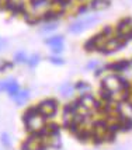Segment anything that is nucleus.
<instances>
[{"label": "nucleus", "mask_w": 132, "mask_h": 150, "mask_svg": "<svg viewBox=\"0 0 132 150\" xmlns=\"http://www.w3.org/2000/svg\"><path fill=\"white\" fill-rule=\"evenodd\" d=\"M77 88L83 93L84 90H89V84H86V83H83V81H82V83H79V84H77Z\"/></svg>", "instance_id": "26"}, {"label": "nucleus", "mask_w": 132, "mask_h": 150, "mask_svg": "<svg viewBox=\"0 0 132 150\" xmlns=\"http://www.w3.org/2000/svg\"><path fill=\"white\" fill-rule=\"evenodd\" d=\"M27 122V126H28V131L31 132H41L45 126V122H44V118L40 117V115H35V117L30 118Z\"/></svg>", "instance_id": "4"}, {"label": "nucleus", "mask_w": 132, "mask_h": 150, "mask_svg": "<svg viewBox=\"0 0 132 150\" xmlns=\"http://www.w3.org/2000/svg\"><path fill=\"white\" fill-rule=\"evenodd\" d=\"M49 144H51L52 147H55V149H58V147H59V146H60V139L58 137V135H52Z\"/></svg>", "instance_id": "19"}, {"label": "nucleus", "mask_w": 132, "mask_h": 150, "mask_svg": "<svg viewBox=\"0 0 132 150\" xmlns=\"http://www.w3.org/2000/svg\"><path fill=\"white\" fill-rule=\"evenodd\" d=\"M16 60H17V62H27L28 59H27V56L24 55V53L20 52V53H17V55H16Z\"/></svg>", "instance_id": "23"}, {"label": "nucleus", "mask_w": 132, "mask_h": 150, "mask_svg": "<svg viewBox=\"0 0 132 150\" xmlns=\"http://www.w3.org/2000/svg\"><path fill=\"white\" fill-rule=\"evenodd\" d=\"M9 67H11V63H4V65H1V66H0V70L3 72L4 69H9Z\"/></svg>", "instance_id": "30"}, {"label": "nucleus", "mask_w": 132, "mask_h": 150, "mask_svg": "<svg viewBox=\"0 0 132 150\" xmlns=\"http://www.w3.org/2000/svg\"><path fill=\"white\" fill-rule=\"evenodd\" d=\"M97 21H99V18L94 17V16L83 17V18L75 21L72 25L69 27V31H70L72 34H80V33H83V31H86L87 28H90L93 24H96Z\"/></svg>", "instance_id": "1"}, {"label": "nucleus", "mask_w": 132, "mask_h": 150, "mask_svg": "<svg viewBox=\"0 0 132 150\" xmlns=\"http://www.w3.org/2000/svg\"><path fill=\"white\" fill-rule=\"evenodd\" d=\"M42 140L41 137L33 136L27 140L26 143L23 144V150H42Z\"/></svg>", "instance_id": "5"}, {"label": "nucleus", "mask_w": 132, "mask_h": 150, "mask_svg": "<svg viewBox=\"0 0 132 150\" xmlns=\"http://www.w3.org/2000/svg\"><path fill=\"white\" fill-rule=\"evenodd\" d=\"M128 66H129V63L126 60H121V62H117V63L111 65V69L117 70V72H124V70H126Z\"/></svg>", "instance_id": "13"}, {"label": "nucleus", "mask_w": 132, "mask_h": 150, "mask_svg": "<svg viewBox=\"0 0 132 150\" xmlns=\"http://www.w3.org/2000/svg\"><path fill=\"white\" fill-rule=\"evenodd\" d=\"M46 132H48V135H56V133L59 132V126H58V125H55V124L48 125Z\"/></svg>", "instance_id": "18"}, {"label": "nucleus", "mask_w": 132, "mask_h": 150, "mask_svg": "<svg viewBox=\"0 0 132 150\" xmlns=\"http://www.w3.org/2000/svg\"><path fill=\"white\" fill-rule=\"evenodd\" d=\"M80 103H82V107L90 110V108H93V107L96 105V100H94V97L90 96V94H84L83 97L80 98Z\"/></svg>", "instance_id": "10"}, {"label": "nucleus", "mask_w": 132, "mask_h": 150, "mask_svg": "<svg viewBox=\"0 0 132 150\" xmlns=\"http://www.w3.org/2000/svg\"><path fill=\"white\" fill-rule=\"evenodd\" d=\"M11 97L14 98V101H16L17 104L21 105L28 100V91H17L14 96H11Z\"/></svg>", "instance_id": "12"}, {"label": "nucleus", "mask_w": 132, "mask_h": 150, "mask_svg": "<svg viewBox=\"0 0 132 150\" xmlns=\"http://www.w3.org/2000/svg\"><path fill=\"white\" fill-rule=\"evenodd\" d=\"M84 48H86L87 51H93V49H96V45H94V41L93 39H90V41H87L86 45H84Z\"/></svg>", "instance_id": "24"}, {"label": "nucleus", "mask_w": 132, "mask_h": 150, "mask_svg": "<svg viewBox=\"0 0 132 150\" xmlns=\"http://www.w3.org/2000/svg\"><path fill=\"white\" fill-rule=\"evenodd\" d=\"M118 33L121 35H125V37H129L132 34V20H124L118 24Z\"/></svg>", "instance_id": "8"}, {"label": "nucleus", "mask_w": 132, "mask_h": 150, "mask_svg": "<svg viewBox=\"0 0 132 150\" xmlns=\"http://www.w3.org/2000/svg\"><path fill=\"white\" fill-rule=\"evenodd\" d=\"M103 87L114 94V93L122 90V88L125 87V83H124L122 79L117 77V76H108V77H106L103 80Z\"/></svg>", "instance_id": "2"}, {"label": "nucleus", "mask_w": 132, "mask_h": 150, "mask_svg": "<svg viewBox=\"0 0 132 150\" xmlns=\"http://www.w3.org/2000/svg\"><path fill=\"white\" fill-rule=\"evenodd\" d=\"M35 115H38V108H30V110L24 114V121H28L30 118L35 117Z\"/></svg>", "instance_id": "17"}, {"label": "nucleus", "mask_w": 132, "mask_h": 150, "mask_svg": "<svg viewBox=\"0 0 132 150\" xmlns=\"http://www.w3.org/2000/svg\"><path fill=\"white\" fill-rule=\"evenodd\" d=\"M3 45H4V41H3V39L0 38V49H1V48H3Z\"/></svg>", "instance_id": "31"}, {"label": "nucleus", "mask_w": 132, "mask_h": 150, "mask_svg": "<svg viewBox=\"0 0 132 150\" xmlns=\"http://www.w3.org/2000/svg\"><path fill=\"white\" fill-rule=\"evenodd\" d=\"M27 62H28L31 66H35L38 62H40V56H38V55H34V56H31V59H28Z\"/></svg>", "instance_id": "21"}, {"label": "nucleus", "mask_w": 132, "mask_h": 150, "mask_svg": "<svg viewBox=\"0 0 132 150\" xmlns=\"http://www.w3.org/2000/svg\"><path fill=\"white\" fill-rule=\"evenodd\" d=\"M31 4H33L34 10H41V8H45L49 1L48 0H31Z\"/></svg>", "instance_id": "14"}, {"label": "nucleus", "mask_w": 132, "mask_h": 150, "mask_svg": "<svg viewBox=\"0 0 132 150\" xmlns=\"http://www.w3.org/2000/svg\"><path fill=\"white\" fill-rule=\"evenodd\" d=\"M107 131H108V128H107L106 122H103V121L97 122V124L93 126V133H94V136H96V137L104 136Z\"/></svg>", "instance_id": "9"}, {"label": "nucleus", "mask_w": 132, "mask_h": 150, "mask_svg": "<svg viewBox=\"0 0 132 150\" xmlns=\"http://www.w3.org/2000/svg\"><path fill=\"white\" fill-rule=\"evenodd\" d=\"M26 18H27V21H28L30 24H34V23H37V21H38L37 17H31L30 14H26Z\"/></svg>", "instance_id": "27"}, {"label": "nucleus", "mask_w": 132, "mask_h": 150, "mask_svg": "<svg viewBox=\"0 0 132 150\" xmlns=\"http://www.w3.org/2000/svg\"><path fill=\"white\" fill-rule=\"evenodd\" d=\"M90 3L93 10H104L110 6V0H92Z\"/></svg>", "instance_id": "11"}, {"label": "nucleus", "mask_w": 132, "mask_h": 150, "mask_svg": "<svg viewBox=\"0 0 132 150\" xmlns=\"http://www.w3.org/2000/svg\"><path fill=\"white\" fill-rule=\"evenodd\" d=\"M38 112L45 115V117H52L53 114L56 112V103L53 100H45L42 101L38 107Z\"/></svg>", "instance_id": "3"}, {"label": "nucleus", "mask_w": 132, "mask_h": 150, "mask_svg": "<svg viewBox=\"0 0 132 150\" xmlns=\"http://www.w3.org/2000/svg\"><path fill=\"white\" fill-rule=\"evenodd\" d=\"M45 42L48 44V45H51V46L62 45V44H63V37H60V35H56V37H52V38H48Z\"/></svg>", "instance_id": "15"}, {"label": "nucleus", "mask_w": 132, "mask_h": 150, "mask_svg": "<svg viewBox=\"0 0 132 150\" xmlns=\"http://www.w3.org/2000/svg\"><path fill=\"white\" fill-rule=\"evenodd\" d=\"M119 126H121V129H124V131H129V129H132V121L129 118H124L122 122L119 124Z\"/></svg>", "instance_id": "16"}, {"label": "nucleus", "mask_w": 132, "mask_h": 150, "mask_svg": "<svg viewBox=\"0 0 132 150\" xmlns=\"http://www.w3.org/2000/svg\"><path fill=\"white\" fill-rule=\"evenodd\" d=\"M80 1H87V0H80ZM90 1H92V0H90Z\"/></svg>", "instance_id": "32"}, {"label": "nucleus", "mask_w": 132, "mask_h": 150, "mask_svg": "<svg viewBox=\"0 0 132 150\" xmlns=\"http://www.w3.org/2000/svg\"><path fill=\"white\" fill-rule=\"evenodd\" d=\"M0 90H6V91H9L10 96H14L16 93L18 91V84H17L16 80L9 79V80H6V81L0 83Z\"/></svg>", "instance_id": "7"}, {"label": "nucleus", "mask_w": 132, "mask_h": 150, "mask_svg": "<svg viewBox=\"0 0 132 150\" xmlns=\"http://www.w3.org/2000/svg\"><path fill=\"white\" fill-rule=\"evenodd\" d=\"M51 62H52V63H55V65H62V63H63V59H60V58H51Z\"/></svg>", "instance_id": "29"}, {"label": "nucleus", "mask_w": 132, "mask_h": 150, "mask_svg": "<svg viewBox=\"0 0 132 150\" xmlns=\"http://www.w3.org/2000/svg\"><path fill=\"white\" fill-rule=\"evenodd\" d=\"M1 143L4 144V146H7V147L10 146V140H9V136H7L6 133H3V135H1Z\"/></svg>", "instance_id": "25"}, {"label": "nucleus", "mask_w": 132, "mask_h": 150, "mask_svg": "<svg viewBox=\"0 0 132 150\" xmlns=\"http://www.w3.org/2000/svg\"><path fill=\"white\" fill-rule=\"evenodd\" d=\"M122 45H124V41H122V39H119V38L110 39V41H107L106 42V45L103 46V49H101V51H103V52L110 53V52H114V51L119 49Z\"/></svg>", "instance_id": "6"}, {"label": "nucleus", "mask_w": 132, "mask_h": 150, "mask_svg": "<svg viewBox=\"0 0 132 150\" xmlns=\"http://www.w3.org/2000/svg\"><path fill=\"white\" fill-rule=\"evenodd\" d=\"M62 91H63V96L65 97H69V96H72V87L70 84H65L62 87Z\"/></svg>", "instance_id": "20"}, {"label": "nucleus", "mask_w": 132, "mask_h": 150, "mask_svg": "<svg viewBox=\"0 0 132 150\" xmlns=\"http://www.w3.org/2000/svg\"><path fill=\"white\" fill-rule=\"evenodd\" d=\"M55 28H56V24L52 23V24H48V25L42 27V28H41V31H42V33H46V31H52V30H55Z\"/></svg>", "instance_id": "22"}, {"label": "nucleus", "mask_w": 132, "mask_h": 150, "mask_svg": "<svg viewBox=\"0 0 132 150\" xmlns=\"http://www.w3.org/2000/svg\"><path fill=\"white\" fill-rule=\"evenodd\" d=\"M52 51L55 53H60L62 51H63V45H55V46H52Z\"/></svg>", "instance_id": "28"}]
</instances>
